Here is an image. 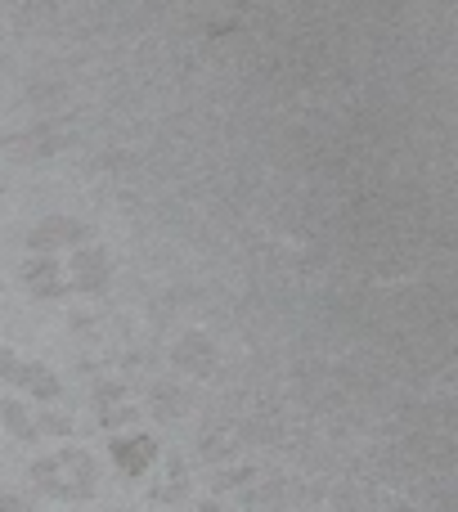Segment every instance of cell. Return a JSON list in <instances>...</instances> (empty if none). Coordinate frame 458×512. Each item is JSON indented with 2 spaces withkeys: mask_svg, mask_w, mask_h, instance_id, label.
Masks as SVG:
<instances>
[{
  "mask_svg": "<svg viewBox=\"0 0 458 512\" xmlns=\"http://www.w3.org/2000/svg\"><path fill=\"white\" fill-rule=\"evenodd\" d=\"M32 481L54 499H86L95 490V459L81 450H63L32 468Z\"/></svg>",
  "mask_w": 458,
  "mask_h": 512,
  "instance_id": "cell-1",
  "label": "cell"
},
{
  "mask_svg": "<svg viewBox=\"0 0 458 512\" xmlns=\"http://www.w3.org/2000/svg\"><path fill=\"white\" fill-rule=\"evenodd\" d=\"M0 378H9V382H18V387L27 391V396H36V400H45V405H54V400L63 396V382L54 378L45 364H36V360H14V351H0Z\"/></svg>",
  "mask_w": 458,
  "mask_h": 512,
  "instance_id": "cell-2",
  "label": "cell"
},
{
  "mask_svg": "<svg viewBox=\"0 0 458 512\" xmlns=\"http://www.w3.org/2000/svg\"><path fill=\"white\" fill-rule=\"evenodd\" d=\"M90 239V225L72 221V216H45L32 234H27V248L32 252H54V248H77Z\"/></svg>",
  "mask_w": 458,
  "mask_h": 512,
  "instance_id": "cell-3",
  "label": "cell"
},
{
  "mask_svg": "<svg viewBox=\"0 0 458 512\" xmlns=\"http://www.w3.org/2000/svg\"><path fill=\"white\" fill-rule=\"evenodd\" d=\"M72 131L63 126H32V131H18V135H0V149H18L27 158H50V153L68 149Z\"/></svg>",
  "mask_w": 458,
  "mask_h": 512,
  "instance_id": "cell-4",
  "label": "cell"
},
{
  "mask_svg": "<svg viewBox=\"0 0 458 512\" xmlns=\"http://www.w3.org/2000/svg\"><path fill=\"white\" fill-rule=\"evenodd\" d=\"M23 283H27V292H36V297H63V292H68V274H63L59 256H50V252L27 256Z\"/></svg>",
  "mask_w": 458,
  "mask_h": 512,
  "instance_id": "cell-5",
  "label": "cell"
},
{
  "mask_svg": "<svg viewBox=\"0 0 458 512\" xmlns=\"http://www.w3.org/2000/svg\"><path fill=\"white\" fill-rule=\"evenodd\" d=\"M68 288H77V292H104L108 288V252L104 248H81L77 256H72Z\"/></svg>",
  "mask_w": 458,
  "mask_h": 512,
  "instance_id": "cell-6",
  "label": "cell"
},
{
  "mask_svg": "<svg viewBox=\"0 0 458 512\" xmlns=\"http://www.w3.org/2000/svg\"><path fill=\"white\" fill-rule=\"evenodd\" d=\"M153 454H158V445H153L149 436H135V441H113V459L122 463L126 477H140V472H149Z\"/></svg>",
  "mask_w": 458,
  "mask_h": 512,
  "instance_id": "cell-7",
  "label": "cell"
},
{
  "mask_svg": "<svg viewBox=\"0 0 458 512\" xmlns=\"http://www.w3.org/2000/svg\"><path fill=\"white\" fill-rule=\"evenodd\" d=\"M176 360L185 364V369H194V373H212V360H216V351H212V346H207V337L189 333L185 342L176 346Z\"/></svg>",
  "mask_w": 458,
  "mask_h": 512,
  "instance_id": "cell-8",
  "label": "cell"
},
{
  "mask_svg": "<svg viewBox=\"0 0 458 512\" xmlns=\"http://www.w3.org/2000/svg\"><path fill=\"white\" fill-rule=\"evenodd\" d=\"M0 418H5V427H9V436H14V441H36V418H27V409H23V400H5V405H0Z\"/></svg>",
  "mask_w": 458,
  "mask_h": 512,
  "instance_id": "cell-9",
  "label": "cell"
},
{
  "mask_svg": "<svg viewBox=\"0 0 458 512\" xmlns=\"http://www.w3.org/2000/svg\"><path fill=\"white\" fill-rule=\"evenodd\" d=\"M180 400L185 396H180L176 387H158V414H180V409H185Z\"/></svg>",
  "mask_w": 458,
  "mask_h": 512,
  "instance_id": "cell-10",
  "label": "cell"
},
{
  "mask_svg": "<svg viewBox=\"0 0 458 512\" xmlns=\"http://www.w3.org/2000/svg\"><path fill=\"white\" fill-rule=\"evenodd\" d=\"M36 432H54V436H68V432H72V423H68V418H59V414H45L41 423H36Z\"/></svg>",
  "mask_w": 458,
  "mask_h": 512,
  "instance_id": "cell-11",
  "label": "cell"
},
{
  "mask_svg": "<svg viewBox=\"0 0 458 512\" xmlns=\"http://www.w3.org/2000/svg\"><path fill=\"white\" fill-rule=\"evenodd\" d=\"M0 512H23V499H14V495H0Z\"/></svg>",
  "mask_w": 458,
  "mask_h": 512,
  "instance_id": "cell-12",
  "label": "cell"
},
{
  "mask_svg": "<svg viewBox=\"0 0 458 512\" xmlns=\"http://www.w3.org/2000/svg\"><path fill=\"white\" fill-rule=\"evenodd\" d=\"M203 512H216V504H207V508H203Z\"/></svg>",
  "mask_w": 458,
  "mask_h": 512,
  "instance_id": "cell-13",
  "label": "cell"
},
{
  "mask_svg": "<svg viewBox=\"0 0 458 512\" xmlns=\"http://www.w3.org/2000/svg\"><path fill=\"white\" fill-rule=\"evenodd\" d=\"M108 512H122V508H108Z\"/></svg>",
  "mask_w": 458,
  "mask_h": 512,
  "instance_id": "cell-14",
  "label": "cell"
},
{
  "mask_svg": "<svg viewBox=\"0 0 458 512\" xmlns=\"http://www.w3.org/2000/svg\"><path fill=\"white\" fill-rule=\"evenodd\" d=\"M0 194H5V185H0Z\"/></svg>",
  "mask_w": 458,
  "mask_h": 512,
  "instance_id": "cell-15",
  "label": "cell"
}]
</instances>
